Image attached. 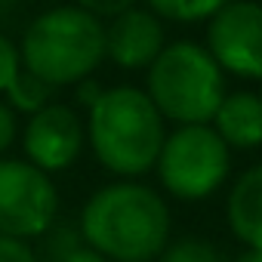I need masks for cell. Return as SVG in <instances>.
I'll return each mask as SVG.
<instances>
[{"label": "cell", "mask_w": 262, "mask_h": 262, "mask_svg": "<svg viewBox=\"0 0 262 262\" xmlns=\"http://www.w3.org/2000/svg\"><path fill=\"white\" fill-rule=\"evenodd\" d=\"M145 4L161 22L198 25V22H210L228 0H145Z\"/></svg>", "instance_id": "7c38bea8"}, {"label": "cell", "mask_w": 262, "mask_h": 262, "mask_svg": "<svg viewBox=\"0 0 262 262\" xmlns=\"http://www.w3.org/2000/svg\"><path fill=\"white\" fill-rule=\"evenodd\" d=\"M225 219L231 234L253 250H262V164L244 170L225 201Z\"/></svg>", "instance_id": "8fae6325"}, {"label": "cell", "mask_w": 262, "mask_h": 262, "mask_svg": "<svg viewBox=\"0 0 262 262\" xmlns=\"http://www.w3.org/2000/svg\"><path fill=\"white\" fill-rule=\"evenodd\" d=\"M65 262H111V259H105V256H102V253H96L93 247L80 244V247H77V250L65 259Z\"/></svg>", "instance_id": "44dd1931"}, {"label": "cell", "mask_w": 262, "mask_h": 262, "mask_svg": "<svg viewBox=\"0 0 262 262\" xmlns=\"http://www.w3.org/2000/svg\"><path fill=\"white\" fill-rule=\"evenodd\" d=\"M161 262H228L225 253L207 237H176L158 256Z\"/></svg>", "instance_id": "9a60e30c"}, {"label": "cell", "mask_w": 262, "mask_h": 262, "mask_svg": "<svg viewBox=\"0 0 262 262\" xmlns=\"http://www.w3.org/2000/svg\"><path fill=\"white\" fill-rule=\"evenodd\" d=\"M155 170L170 198L185 204L207 201L228 179L231 148L210 123H182L164 136Z\"/></svg>", "instance_id": "5b68a950"}, {"label": "cell", "mask_w": 262, "mask_h": 262, "mask_svg": "<svg viewBox=\"0 0 262 262\" xmlns=\"http://www.w3.org/2000/svg\"><path fill=\"white\" fill-rule=\"evenodd\" d=\"M136 4H139V0H74V7L93 13L96 19H114L117 13L136 7Z\"/></svg>", "instance_id": "e0dca14e"}, {"label": "cell", "mask_w": 262, "mask_h": 262, "mask_svg": "<svg viewBox=\"0 0 262 262\" xmlns=\"http://www.w3.org/2000/svg\"><path fill=\"white\" fill-rule=\"evenodd\" d=\"M210 126L231 151H250L262 145V96L259 93H225Z\"/></svg>", "instance_id": "30bf717a"}, {"label": "cell", "mask_w": 262, "mask_h": 262, "mask_svg": "<svg viewBox=\"0 0 262 262\" xmlns=\"http://www.w3.org/2000/svg\"><path fill=\"white\" fill-rule=\"evenodd\" d=\"M77 228L111 262H151L170 244V207L145 182L117 179L86 198Z\"/></svg>", "instance_id": "6da1fadb"}, {"label": "cell", "mask_w": 262, "mask_h": 262, "mask_svg": "<svg viewBox=\"0 0 262 262\" xmlns=\"http://www.w3.org/2000/svg\"><path fill=\"white\" fill-rule=\"evenodd\" d=\"M80 244H83V237H80V228H77V225L53 222V225L40 234V247H37L34 253H37V262H65Z\"/></svg>", "instance_id": "5bb4252c"}, {"label": "cell", "mask_w": 262, "mask_h": 262, "mask_svg": "<svg viewBox=\"0 0 262 262\" xmlns=\"http://www.w3.org/2000/svg\"><path fill=\"white\" fill-rule=\"evenodd\" d=\"M59 213L53 176L25 158H0V234L19 241L40 237Z\"/></svg>", "instance_id": "8992f818"}, {"label": "cell", "mask_w": 262, "mask_h": 262, "mask_svg": "<svg viewBox=\"0 0 262 262\" xmlns=\"http://www.w3.org/2000/svg\"><path fill=\"white\" fill-rule=\"evenodd\" d=\"M22 71V56H19V47L0 31V96L7 93V86L16 80V74Z\"/></svg>", "instance_id": "2e32d148"}, {"label": "cell", "mask_w": 262, "mask_h": 262, "mask_svg": "<svg viewBox=\"0 0 262 262\" xmlns=\"http://www.w3.org/2000/svg\"><path fill=\"white\" fill-rule=\"evenodd\" d=\"M164 47V22L151 10L129 7L105 25V59L123 71H148Z\"/></svg>", "instance_id": "9c48e42d"}, {"label": "cell", "mask_w": 262, "mask_h": 262, "mask_svg": "<svg viewBox=\"0 0 262 262\" xmlns=\"http://www.w3.org/2000/svg\"><path fill=\"white\" fill-rule=\"evenodd\" d=\"M83 142H86V126L80 114L62 102H50L40 111L28 114L25 133H22L25 161L50 176L68 170L80 158Z\"/></svg>", "instance_id": "ba28073f"}, {"label": "cell", "mask_w": 262, "mask_h": 262, "mask_svg": "<svg viewBox=\"0 0 262 262\" xmlns=\"http://www.w3.org/2000/svg\"><path fill=\"white\" fill-rule=\"evenodd\" d=\"M207 50L225 74L262 80V4L228 0L207 25Z\"/></svg>", "instance_id": "52a82bcc"}, {"label": "cell", "mask_w": 262, "mask_h": 262, "mask_svg": "<svg viewBox=\"0 0 262 262\" xmlns=\"http://www.w3.org/2000/svg\"><path fill=\"white\" fill-rule=\"evenodd\" d=\"M231 262H262V250H253V247H244V253H237Z\"/></svg>", "instance_id": "7402d4cb"}, {"label": "cell", "mask_w": 262, "mask_h": 262, "mask_svg": "<svg viewBox=\"0 0 262 262\" xmlns=\"http://www.w3.org/2000/svg\"><path fill=\"white\" fill-rule=\"evenodd\" d=\"M74 86H77V99H80L83 108H90V105L102 96V86H99L93 77H86V80H80V83H74Z\"/></svg>", "instance_id": "ffe728a7"}, {"label": "cell", "mask_w": 262, "mask_h": 262, "mask_svg": "<svg viewBox=\"0 0 262 262\" xmlns=\"http://www.w3.org/2000/svg\"><path fill=\"white\" fill-rule=\"evenodd\" d=\"M22 68L50 83L74 86L96 74L105 59V25L93 13L62 4L31 19L19 43Z\"/></svg>", "instance_id": "3957f363"}, {"label": "cell", "mask_w": 262, "mask_h": 262, "mask_svg": "<svg viewBox=\"0 0 262 262\" xmlns=\"http://www.w3.org/2000/svg\"><path fill=\"white\" fill-rule=\"evenodd\" d=\"M145 93L164 120L210 123L225 99V71L216 65L207 47L194 40H176L161 50L148 65Z\"/></svg>", "instance_id": "277c9868"}, {"label": "cell", "mask_w": 262, "mask_h": 262, "mask_svg": "<svg viewBox=\"0 0 262 262\" xmlns=\"http://www.w3.org/2000/svg\"><path fill=\"white\" fill-rule=\"evenodd\" d=\"M56 90L50 86V83H43L40 77H34L31 71H19L16 74V80L7 86V105L13 108V111H25V114H34V111H40L43 105H50V96H53Z\"/></svg>", "instance_id": "4fadbf2b"}, {"label": "cell", "mask_w": 262, "mask_h": 262, "mask_svg": "<svg viewBox=\"0 0 262 262\" xmlns=\"http://www.w3.org/2000/svg\"><path fill=\"white\" fill-rule=\"evenodd\" d=\"M16 129H19V120H16V111L0 99V158H4V151L13 145L16 139Z\"/></svg>", "instance_id": "d6986e66"}, {"label": "cell", "mask_w": 262, "mask_h": 262, "mask_svg": "<svg viewBox=\"0 0 262 262\" xmlns=\"http://www.w3.org/2000/svg\"><path fill=\"white\" fill-rule=\"evenodd\" d=\"M86 142L93 158L117 179L145 176L164 145V117L139 86H108L86 108Z\"/></svg>", "instance_id": "7a4b0ae2"}, {"label": "cell", "mask_w": 262, "mask_h": 262, "mask_svg": "<svg viewBox=\"0 0 262 262\" xmlns=\"http://www.w3.org/2000/svg\"><path fill=\"white\" fill-rule=\"evenodd\" d=\"M0 262H37V253L28 247V241L0 234Z\"/></svg>", "instance_id": "ac0fdd59"}]
</instances>
